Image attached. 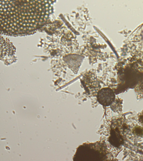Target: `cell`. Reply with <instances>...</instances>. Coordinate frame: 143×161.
Here are the masks:
<instances>
[{
	"mask_svg": "<svg viewBox=\"0 0 143 161\" xmlns=\"http://www.w3.org/2000/svg\"><path fill=\"white\" fill-rule=\"evenodd\" d=\"M57 0H1V32L22 36L33 35L47 23Z\"/></svg>",
	"mask_w": 143,
	"mask_h": 161,
	"instance_id": "obj_1",
	"label": "cell"
},
{
	"mask_svg": "<svg viewBox=\"0 0 143 161\" xmlns=\"http://www.w3.org/2000/svg\"><path fill=\"white\" fill-rule=\"evenodd\" d=\"M98 101L102 105L108 106L113 103L115 99L113 92L109 88H104L98 93Z\"/></svg>",
	"mask_w": 143,
	"mask_h": 161,
	"instance_id": "obj_2",
	"label": "cell"
},
{
	"mask_svg": "<svg viewBox=\"0 0 143 161\" xmlns=\"http://www.w3.org/2000/svg\"><path fill=\"white\" fill-rule=\"evenodd\" d=\"M110 142L114 146H119L122 144L123 138L121 135L116 129L112 130L111 135L110 137Z\"/></svg>",
	"mask_w": 143,
	"mask_h": 161,
	"instance_id": "obj_3",
	"label": "cell"
}]
</instances>
